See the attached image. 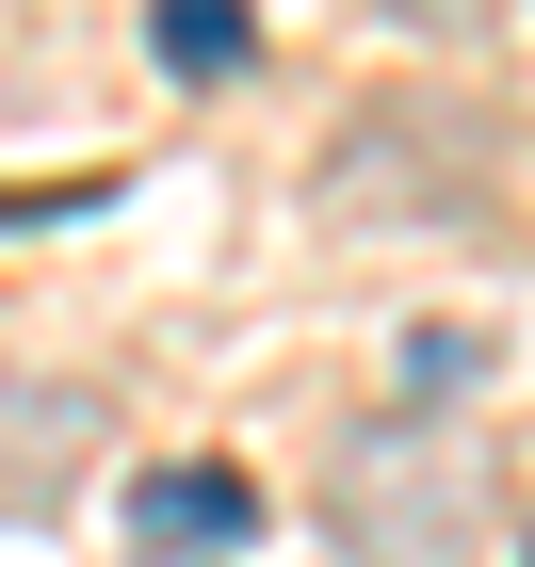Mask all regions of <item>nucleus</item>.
I'll return each instance as SVG.
<instances>
[{
	"label": "nucleus",
	"instance_id": "1",
	"mask_svg": "<svg viewBox=\"0 0 535 567\" xmlns=\"http://www.w3.org/2000/svg\"><path fill=\"white\" fill-rule=\"evenodd\" d=\"M244 535H260V486L227 471V454H178V471L131 486V551L146 567H212V551H244Z\"/></svg>",
	"mask_w": 535,
	"mask_h": 567
},
{
	"label": "nucleus",
	"instance_id": "2",
	"mask_svg": "<svg viewBox=\"0 0 535 567\" xmlns=\"http://www.w3.org/2000/svg\"><path fill=\"white\" fill-rule=\"evenodd\" d=\"M146 49H163L178 82H227L260 49V0H146Z\"/></svg>",
	"mask_w": 535,
	"mask_h": 567
},
{
	"label": "nucleus",
	"instance_id": "3",
	"mask_svg": "<svg viewBox=\"0 0 535 567\" xmlns=\"http://www.w3.org/2000/svg\"><path fill=\"white\" fill-rule=\"evenodd\" d=\"M390 373H405V405H454L471 373H487V341H471V324H405V357H390Z\"/></svg>",
	"mask_w": 535,
	"mask_h": 567
},
{
	"label": "nucleus",
	"instance_id": "4",
	"mask_svg": "<svg viewBox=\"0 0 535 567\" xmlns=\"http://www.w3.org/2000/svg\"><path fill=\"white\" fill-rule=\"evenodd\" d=\"M390 17H422V33H487L503 0H390Z\"/></svg>",
	"mask_w": 535,
	"mask_h": 567
},
{
	"label": "nucleus",
	"instance_id": "5",
	"mask_svg": "<svg viewBox=\"0 0 535 567\" xmlns=\"http://www.w3.org/2000/svg\"><path fill=\"white\" fill-rule=\"evenodd\" d=\"M519 567H535V535H519Z\"/></svg>",
	"mask_w": 535,
	"mask_h": 567
}]
</instances>
